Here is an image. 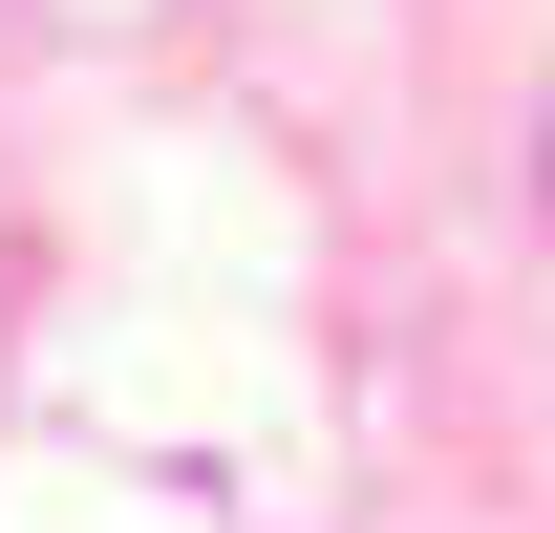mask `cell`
<instances>
[{
    "label": "cell",
    "instance_id": "cell-1",
    "mask_svg": "<svg viewBox=\"0 0 555 533\" xmlns=\"http://www.w3.org/2000/svg\"><path fill=\"white\" fill-rule=\"evenodd\" d=\"M534 171H555V107H534Z\"/></svg>",
    "mask_w": 555,
    "mask_h": 533
}]
</instances>
